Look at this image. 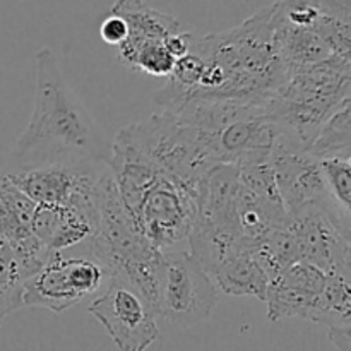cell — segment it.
<instances>
[{
	"mask_svg": "<svg viewBox=\"0 0 351 351\" xmlns=\"http://www.w3.org/2000/svg\"><path fill=\"white\" fill-rule=\"evenodd\" d=\"M105 154L101 129L67 86L53 51L41 48L36 53L33 112L10 156L14 171L77 161L106 163Z\"/></svg>",
	"mask_w": 351,
	"mask_h": 351,
	"instance_id": "1",
	"label": "cell"
},
{
	"mask_svg": "<svg viewBox=\"0 0 351 351\" xmlns=\"http://www.w3.org/2000/svg\"><path fill=\"white\" fill-rule=\"evenodd\" d=\"M89 245L108 276L139 291L156 314L161 250L141 233L123 208L112 173L99 204L98 230Z\"/></svg>",
	"mask_w": 351,
	"mask_h": 351,
	"instance_id": "2",
	"label": "cell"
},
{
	"mask_svg": "<svg viewBox=\"0 0 351 351\" xmlns=\"http://www.w3.org/2000/svg\"><path fill=\"white\" fill-rule=\"evenodd\" d=\"M115 143L129 147L161 171L195 189H199L213 168L218 167L201 130L168 110L127 125L117 134Z\"/></svg>",
	"mask_w": 351,
	"mask_h": 351,
	"instance_id": "3",
	"label": "cell"
},
{
	"mask_svg": "<svg viewBox=\"0 0 351 351\" xmlns=\"http://www.w3.org/2000/svg\"><path fill=\"white\" fill-rule=\"evenodd\" d=\"M120 201L141 233L161 252L184 249L191 239L199 189L158 170L139 191Z\"/></svg>",
	"mask_w": 351,
	"mask_h": 351,
	"instance_id": "4",
	"label": "cell"
},
{
	"mask_svg": "<svg viewBox=\"0 0 351 351\" xmlns=\"http://www.w3.org/2000/svg\"><path fill=\"white\" fill-rule=\"evenodd\" d=\"M89 240L50 254L47 263L24 281L23 307L62 314L108 283V273L91 250Z\"/></svg>",
	"mask_w": 351,
	"mask_h": 351,
	"instance_id": "5",
	"label": "cell"
},
{
	"mask_svg": "<svg viewBox=\"0 0 351 351\" xmlns=\"http://www.w3.org/2000/svg\"><path fill=\"white\" fill-rule=\"evenodd\" d=\"M7 177L36 204L69 206L99 219L110 168L101 161H77L14 171Z\"/></svg>",
	"mask_w": 351,
	"mask_h": 351,
	"instance_id": "6",
	"label": "cell"
},
{
	"mask_svg": "<svg viewBox=\"0 0 351 351\" xmlns=\"http://www.w3.org/2000/svg\"><path fill=\"white\" fill-rule=\"evenodd\" d=\"M218 302L215 281L187 249L161 252L156 315L175 328L209 319Z\"/></svg>",
	"mask_w": 351,
	"mask_h": 351,
	"instance_id": "7",
	"label": "cell"
},
{
	"mask_svg": "<svg viewBox=\"0 0 351 351\" xmlns=\"http://www.w3.org/2000/svg\"><path fill=\"white\" fill-rule=\"evenodd\" d=\"M120 351H146L160 338L156 314L130 285L110 278L106 291L88 307Z\"/></svg>",
	"mask_w": 351,
	"mask_h": 351,
	"instance_id": "8",
	"label": "cell"
},
{
	"mask_svg": "<svg viewBox=\"0 0 351 351\" xmlns=\"http://www.w3.org/2000/svg\"><path fill=\"white\" fill-rule=\"evenodd\" d=\"M329 274L314 264L300 261L285 267L267 288V319L276 322L283 317H302L317 322Z\"/></svg>",
	"mask_w": 351,
	"mask_h": 351,
	"instance_id": "9",
	"label": "cell"
},
{
	"mask_svg": "<svg viewBox=\"0 0 351 351\" xmlns=\"http://www.w3.org/2000/svg\"><path fill=\"white\" fill-rule=\"evenodd\" d=\"M36 202L31 201L10 182L7 175L0 177V239L12 249L24 276L36 273L50 252L33 235V218Z\"/></svg>",
	"mask_w": 351,
	"mask_h": 351,
	"instance_id": "10",
	"label": "cell"
},
{
	"mask_svg": "<svg viewBox=\"0 0 351 351\" xmlns=\"http://www.w3.org/2000/svg\"><path fill=\"white\" fill-rule=\"evenodd\" d=\"M99 219L69 206L36 204L33 235L50 254L72 249L93 239Z\"/></svg>",
	"mask_w": 351,
	"mask_h": 351,
	"instance_id": "11",
	"label": "cell"
},
{
	"mask_svg": "<svg viewBox=\"0 0 351 351\" xmlns=\"http://www.w3.org/2000/svg\"><path fill=\"white\" fill-rule=\"evenodd\" d=\"M211 276L228 295H250L266 302L269 276L257 259L254 249H240L221 261Z\"/></svg>",
	"mask_w": 351,
	"mask_h": 351,
	"instance_id": "12",
	"label": "cell"
},
{
	"mask_svg": "<svg viewBox=\"0 0 351 351\" xmlns=\"http://www.w3.org/2000/svg\"><path fill=\"white\" fill-rule=\"evenodd\" d=\"M110 12L122 17L129 27V36L119 48H136L141 45L165 41L180 31V24L170 14L160 12L144 2H117Z\"/></svg>",
	"mask_w": 351,
	"mask_h": 351,
	"instance_id": "13",
	"label": "cell"
},
{
	"mask_svg": "<svg viewBox=\"0 0 351 351\" xmlns=\"http://www.w3.org/2000/svg\"><path fill=\"white\" fill-rule=\"evenodd\" d=\"M315 160H331V158H350L351 153V113L350 96H346L328 119L321 123L314 139L305 147Z\"/></svg>",
	"mask_w": 351,
	"mask_h": 351,
	"instance_id": "14",
	"label": "cell"
},
{
	"mask_svg": "<svg viewBox=\"0 0 351 351\" xmlns=\"http://www.w3.org/2000/svg\"><path fill=\"white\" fill-rule=\"evenodd\" d=\"M24 276L12 249L0 239V324L14 311L23 307Z\"/></svg>",
	"mask_w": 351,
	"mask_h": 351,
	"instance_id": "15",
	"label": "cell"
},
{
	"mask_svg": "<svg viewBox=\"0 0 351 351\" xmlns=\"http://www.w3.org/2000/svg\"><path fill=\"white\" fill-rule=\"evenodd\" d=\"M326 192L336 213L350 221L351 211V163L350 158H331L319 161Z\"/></svg>",
	"mask_w": 351,
	"mask_h": 351,
	"instance_id": "16",
	"label": "cell"
},
{
	"mask_svg": "<svg viewBox=\"0 0 351 351\" xmlns=\"http://www.w3.org/2000/svg\"><path fill=\"white\" fill-rule=\"evenodd\" d=\"M119 58L136 71L158 77H170L177 62L165 48L163 41H154L136 48H119Z\"/></svg>",
	"mask_w": 351,
	"mask_h": 351,
	"instance_id": "17",
	"label": "cell"
},
{
	"mask_svg": "<svg viewBox=\"0 0 351 351\" xmlns=\"http://www.w3.org/2000/svg\"><path fill=\"white\" fill-rule=\"evenodd\" d=\"M99 36H101V40L105 43L119 48L127 40V36H129V27H127V23L122 17L110 12L103 19L101 26H99Z\"/></svg>",
	"mask_w": 351,
	"mask_h": 351,
	"instance_id": "18",
	"label": "cell"
}]
</instances>
